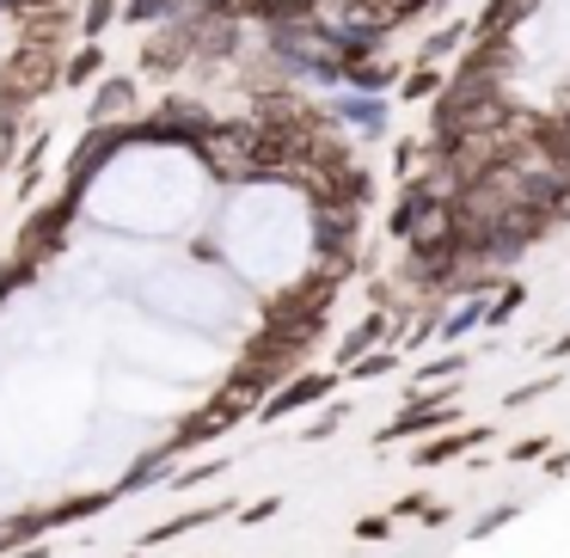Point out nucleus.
<instances>
[{
    "label": "nucleus",
    "instance_id": "obj_1",
    "mask_svg": "<svg viewBox=\"0 0 570 558\" xmlns=\"http://www.w3.org/2000/svg\"><path fill=\"white\" fill-rule=\"evenodd\" d=\"M50 80H56V50L50 43H19V56L7 62V80H0V87H7V99L31 105Z\"/></svg>",
    "mask_w": 570,
    "mask_h": 558
},
{
    "label": "nucleus",
    "instance_id": "obj_2",
    "mask_svg": "<svg viewBox=\"0 0 570 558\" xmlns=\"http://www.w3.org/2000/svg\"><path fill=\"white\" fill-rule=\"evenodd\" d=\"M68 215H75V203H50V209L31 222V239H26V258H43V246L56 239V227H68Z\"/></svg>",
    "mask_w": 570,
    "mask_h": 558
},
{
    "label": "nucleus",
    "instance_id": "obj_3",
    "mask_svg": "<svg viewBox=\"0 0 570 558\" xmlns=\"http://www.w3.org/2000/svg\"><path fill=\"white\" fill-rule=\"evenodd\" d=\"M521 13H528V0H491L484 19H479V31H484V38H503V26H515Z\"/></svg>",
    "mask_w": 570,
    "mask_h": 558
},
{
    "label": "nucleus",
    "instance_id": "obj_4",
    "mask_svg": "<svg viewBox=\"0 0 570 558\" xmlns=\"http://www.w3.org/2000/svg\"><path fill=\"white\" fill-rule=\"evenodd\" d=\"M99 111H105V117H111V111H129V87H124V80H111V87L99 92Z\"/></svg>",
    "mask_w": 570,
    "mask_h": 558
},
{
    "label": "nucleus",
    "instance_id": "obj_5",
    "mask_svg": "<svg viewBox=\"0 0 570 558\" xmlns=\"http://www.w3.org/2000/svg\"><path fill=\"white\" fill-rule=\"evenodd\" d=\"M160 13L173 19V13H178V0H136V7H129V19H160Z\"/></svg>",
    "mask_w": 570,
    "mask_h": 558
},
{
    "label": "nucleus",
    "instance_id": "obj_6",
    "mask_svg": "<svg viewBox=\"0 0 570 558\" xmlns=\"http://www.w3.org/2000/svg\"><path fill=\"white\" fill-rule=\"evenodd\" d=\"M92 75H99V50H80L75 68H68V80H92Z\"/></svg>",
    "mask_w": 570,
    "mask_h": 558
},
{
    "label": "nucleus",
    "instance_id": "obj_7",
    "mask_svg": "<svg viewBox=\"0 0 570 558\" xmlns=\"http://www.w3.org/2000/svg\"><path fill=\"white\" fill-rule=\"evenodd\" d=\"M405 92H411V99H430V92H435V75H430V68H423V75H411Z\"/></svg>",
    "mask_w": 570,
    "mask_h": 558
},
{
    "label": "nucleus",
    "instance_id": "obj_8",
    "mask_svg": "<svg viewBox=\"0 0 570 558\" xmlns=\"http://www.w3.org/2000/svg\"><path fill=\"white\" fill-rule=\"evenodd\" d=\"M111 7H117V0H92V13H87V31H99L105 19H111Z\"/></svg>",
    "mask_w": 570,
    "mask_h": 558
}]
</instances>
